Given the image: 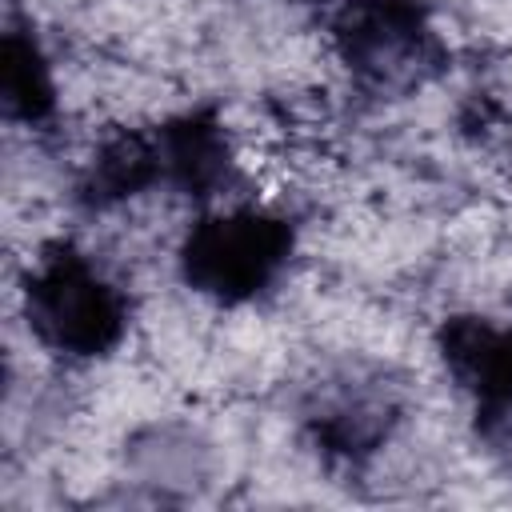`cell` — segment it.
<instances>
[{
	"label": "cell",
	"instance_id": "1",
	"mask_svg": "<svg viewBox=\"0 0 512 512\" xmlns=\"http://www.w3.org/2000/svg\"><path fill=\"white\" fill-rule=\"evenodd\" d=\"M28 332L56 356H108L128 332V300L104 268L72 244L44 248L24 276Z\"/></svg>",
	"mask_w": 512,
	"mask_h": 512
},
{
	"label": "cell",
	"instance_id": "2",
	"mask_svg": "<svg viewBox=\"0 0 512 512\" xmlns=\"http://www.w3.org/2000/svg\"><path fill=\"white\" fill-rule=\"evenodd\" d=\"M292 256L288 220L264 208H220L200 216L180 244V276L216 304H248L268 292Z\"/></svg>",
	"mask_w": 512,
	"mask_h": 512
},
{
	"label": "cell",
	"instance_id": "3",
	"mask_svg": "<svg viewBox=\"0 0 512 512\" xmlns=\"http://www.w3.org/2000/svg\"><path fill=\"white\" fill-rule=\"evenodd\" d=\"M332 48L372 92L420 88L444 60V44L416 0H344L332 16Z\"/></svg>",
	"mask_w": 512,
	"mask_h": 512
},
{
	"label": "cell",
	"instance_id": "4",
	"mask_svg": "<svg viewBox=\"0 0 512 512\" xmlns=\"http://www.w3.org/2000/svg\"><path fill=\"white\" fill-rule=\"evenodd\" d=\"M448 376L476 400L480 432L512 452V324L484 316H452L440 328Z\"/></svg>",
	"mask_w": 512,
	"mask_h": 512
},
{
	"label": "cell",
	"instance_id": "5",
	"mask_svg": "<svg viewBox=\"0 0 512 512\" xmlns=\"http://www.w3.org/2000/svg\"><path fill=\"white\" fill-rule=\"evenodd\" d=\"M156 148H160L164 184H172L188 196H212L232 176L228 136H224L220 120H212L208 112H188V116L168 120L156 132Z\"/></svg>",
	"mask_w": 512,
	"mask_h": 512
},
{
	"label": "cell",
	"instance_id": "6",
	"mask_svg": "<svg viewBox=\"0 0 512 512\" xmlns=\"http://www.w3.org/2000/svg\"><path fill=\"white\" fill-rule=\"evenodd\" d=\"M160 180H164V168H160L156 136L116 132L96 148L80 188H84L88 204L108 208V204H120V200H128V196H136Z\"/></svg>",
	"mask_w": 512,
	"mask_h": 512
},
{
	"label": "cell",
	"instance_id": "7",
	"mask_svg": "<svg viewBox=\"0 0 512 512\" xmlns=\"http://www.w3.org/2000/svg\"><path fill=\"white\" fill-rule=\"evenodd\" d=\"M0 96L8 120L20 124H40L56 108V84L48 56L40 52L36 36L24 28L4 32V64H0Z\"/></svg>",
	"mask_w": 512,
	"mask_h": 512
},
{
	"label": "cell",
	"instance_id": "8",
	"mask_svg": "<svg viewBox=\"0 0 512 512\" xmlns=\"http://www.w3.org/2000/svg\"><path fill=\"white\" fill-rule=\"evenodd\" d=\"M296 4H320V0H296Z\"/></svg>",
	"mask_w": 512,
	"mask_h": 512
}]
</instances>
